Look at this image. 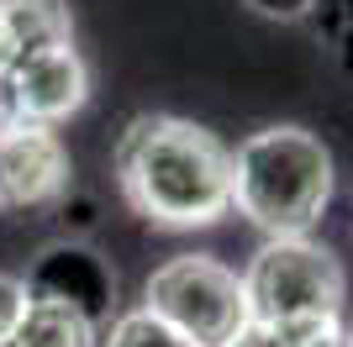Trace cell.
I'll return each instance as SVG.
<instances>
[{
    "mask_svg": "<svg viewBox=\"0 0 353 347\" xmlns=\"http://www.w3.org/2000/svg\"><path fill=\"white\" fill-rule=\"evenodd\" d=\"M117 179L137 216L169 231L232 211V153L185 116H132L117 137Z\"/></svg>",
    "mask_w": 353,
    "mask_h": 347,
    "instance_id": "cell-1",
    "label": "cell"
},
{
    "mask_svg": "<svg viewBox=\"0 0 353 347\" xmlns=\"http://www.w3.org/2000/svg\"><path fill=\"white\" fill-rule=\"evenodd\" d=\"M332 200V153L306 127H264L232 153V205L269 237H306Z\"/></svg>",
    "mask_w": 353,
    "mask_h": 347,
    "instance_id": "cell-2",
    "label": "cell"
},
{
    "mask_svg": "<svg viewBox=\"0 0 353 347\" xmlns=\"http://www.w3.org/2000/svg\"><path fill=\"white\" fill-rule=\"evenodd\" d=\"M248 311L259 326H327L343 311V263L311 237H269L253 253L248 274Z\"/></svg>",
    "mask_w": 353,
    "mask_h": 347,
    "instance_id": "cell-3",
    "label": "cell"
},
{
    "mask_svg": "<svg viewBox=\"0 0 353 347\" xmlns=\"http://www.w3.org/2000/svg\"><path fill=\"white\" fill-rule=\"evenodd\" d=\"M143 311L159 316L163 326H174L190 347H232L253 326L243 279L206 253H185V258H169L163 269H153Z\"/></svg>",
    "mask_w": 353,
    "mask_h": 347,
    "instance_id": "cell-4",
    "label": "cell"
},
{
    "mask_svg": "<svg viewBox=\"0 0 353 347\" xmlns=\"http://www.w3.org/2000/svg\"><path fill=\"white\" fill-rule=\"evenodd\" d=\"M69 189V147L53 127L6 121L0 127V211H32Z\"/></svg>",
    "mask_w": 353,
    "mask_h": 347,
    "instance_id": "cell-5",
    "label": "cell"
},
{
    "mask_svg": "<svg viewBox=\"0 0 353 347\" xmlns=\"http://www.w3.org/2000/svg\"><path fill=\"white\" fill-rule=\"evenodd\" d=\"M0 90H6L11 121L53 127V121H63V116H74L85 105L90 69H85V58L74 53V43H63V48H48V53H32Z\"/></svg>",
    "mask_w": 353,
    "mask_h": 347,
    "instance_id": "cell-6",
    "label": "cell"
},
{
    "mask_svg": "<svg viewBox=\"0 0 353 347\" xmlns=\"http://www.w3.org/2000/svg\"><path fill=\"white\" fill-rule=\"evenodd\" d=\"M74 43V21L63 0H0V85L32 53Z\"/></svg>",
    "mask_w": 353,
    "mask_h": 347,
    "instance_id": "cell-7",
    "label": "cell"
},
{
    "mask_svg": "<svg viewBox=\"0 0 353 347\" xmlns=\"http://www.w3.org/2000/svg\"><path fill=\"white\" fill-rule=\"evenodd\" d=\"M95 342H101V337H95V321H90L79 305L32 289L21 326H16L0 347H95Z\"/></svg>",
    "mask_w": 353,
    "mask_h": 347,
    "instance_id": "cell-8",
    "label": "cell"
},
{
    "mask_svg": "<svg viewBox=\"0 0 353 347\" xmlns=\"http://www.w3.org/2000/svg\"><path fill=\"white\" fill-rule=\"evenodd\" d=\"M101 347H190L174 326H163L159 316H148V311H127V316L111 321V332H105Z\"/></svg>",
    "mask_w": 353,
    "mask_h": 347,
    "instance_id": "cell-9",
    "label": "cell"
},
{
    "mask_svg": "<svg viewBox=\"0 0 353 347\" xmlns=\"http://www.w3.org/2000/svg\"><path fill=\"white\" fill-rule=\"evenodd\" d=\"M27 300H32V289L27 279H16V274H0V342L21 326V316H27Z\"/></svg>",
    "mask_w": 353,
    "mask_h": 347,
    "instance_id": "cell-10",
    "label": "cell"
},
{
    "mask_svg": "<svg viewBox=\"0 0 353 347\" xmlns=\"http://www.w3.org/2000/svg\"><path fill=\"white\" fill-rule=\"evenodd\" d=\"M259 16H269V21H295V16H306L316 0H248Z\"/></svg>",
    "mask_w": 353,
    "mask_h": 347,
    "instance_id": "cell-11",
    "label": "cell"
},
{
    "mask_svg": "<svg viewBox=\"0 0 353 347\" xmlns=\"http://www.w3.org/2000/svg\"><path fill=\"white\" fill-rule=\"evenodd\" d=\"M232 347H295V342H290L285 332H274V326H259V321H253V326L237 337Z\"/></svg>",
    "mask_w": 353,
    "mask_h": 347,
    "instance_id": "cell-12",
    "label": "cell"
},
{
    "mask_svg": "<svg viewBox=\"0 0 353 347\" xmlns=\"http://www.w3.org/2000/svg\"><path fill=\"white\" fill-rule=\"evenodd\" d=\"M316 347H353V332H338V337H327V342H316Z\"/></svg>",
    "mask_w": 353,
    "mask_h": 347,
    "instance_id": "cell-13",
    "label": "cell"
},
{
    "mask_svg": "<svg viewBox=\"0 0 353 347\" xmlns=\"http://www.w3.org/2000/svg\"><path fill=\"white\" fill-rule=\"evenodd\" d=\"M6 121H11V111H6V95H0V127H6Z\"/></svg>",
    "mask_w": 353,
    "mask_h": 347,
    "instance_id": "cell-14",
    "label": "cell"
}]
</instances>
